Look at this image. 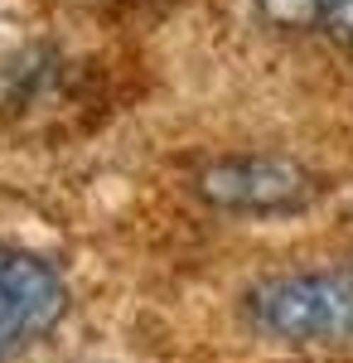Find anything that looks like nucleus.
Returning <instances> with one entry per match:
<instances>
[{
  "instance_id": "1",
  "label": "nucleus",
  "mask_w": 353,
  "mask_h": 363,
  "mask_svg": "<svg viewBox=\"0 0 353 363\" xmlns=\"http://www.w3.org/2000/svg\"><path fill=\"white\" fill-rule=\"evenodd\" d=\"M257 335L281 344H349L353 339V272H281L242 296Z\"/></svg>"
},
{
  "instance_id": "2",
  "label": "nucleus",
  "mask_w": 353,
  "mask_h": 363,
  "mask_svg": "<svg viewBox=\"0 0 353 363\" xmlns=\"http://www.w3.org/2000/svg\"><path fill=\"white\" fill-rule=\"evenodd\" d=\"M198 194L223 213L237 218H281V213H300L315 199V174L291 160V155H271V150H242V155H218L198 169Z\"/></svg>"
},
{
  "instance_id": "3",
  "label": "nucleus",
  "mask_w": 353,
  "mask_h": 363,
  "mask_svg": "<svg viewBox=\"0 0 353 363\" xmlns=\"http://www.w3.org/2000/svg\"><path fill=\"white\" fill-rule=\"evenodd\" d=\"M68 306V286L54 262L34 252H0V363L44 339Z\"/></svg>"
},
{
  "instance_id": "4",
  "label": "nucleus",
  "mask_w": 353,
  "mask_h": 363,
  "mask_svg": "<svg viewBox=\"0 0 353 363\" xmlns=\"http://www.w3.org/2000/svg\"><path fill=\"white\" fill-rule=\"evenodd\" d=\"M252 5L276 29H320L353 39V0H252Z\"/></svg>"
}]
</instances>
